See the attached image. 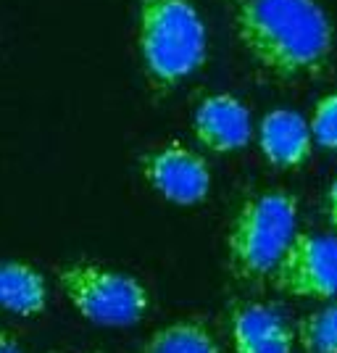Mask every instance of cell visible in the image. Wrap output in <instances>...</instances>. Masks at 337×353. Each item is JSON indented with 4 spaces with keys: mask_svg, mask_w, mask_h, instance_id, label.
I'll return each mask as SVG.
<instances>
[{
    "mask_svg": "<svg viewBox=\"0 0 337 353\" xmlns=\"http://www.w3.org/2000/svg\"><path fill=\"white\" fill-rule=\"evenodd\" d=\"M0 309L19 316H37L48 309L45 277L27 261H0Z\"/></svg>",
    "mask_w": 337,
    "mask_h": 353,
    "instance_id": "obj_10",
    "label": "cell"
},
{
    "mask_svg": "<svg viewBox=\"0 0 337 353\" xmlns=\"http://www.w3.org/2000/svg\"><path fill=\"white\" fill-rule=\"evenodd\" d=\"M235 353H293L295 332L269 303L240 301L229 309Z\"/></svg>",
    "mask_w": 337,
    "mask_h": 353,
    "instance_id": "obj_8",
    "label": "cell"
},
{
    "mask_svg": "<svg viewBox=\"0 0 337 353\" xmlns=\"http://www.w3.org/2000/svg\"><path fill=\"white\" fill-rule=\"evenodd\" d=\"M140 353H221V348L201 319H176L159 327Z\"/></svg>",
    "mask_w": 337,
    "mask_h": 353,
    "instance_id": "obj_11",
    "label": "cell"
},
{
    "mask_svg": "<svg viewBox=\"0 0 337 353\" xmlns=\"http://www.w3.org/2000/svg\"><path fill=\"white\" fill-rule=\"evenodd\" d=\"M137 50L153 90L169 92L208 59V32L192 0H140Z\"/></svg>",
    "mask_w": 337,
    "mask_h": 353,
    "instance_id": "obj_2",
    "label": "cell"
},
{
    "mask_svg": "<svg viewBox=\"0 0 337 353\" xmlns=\"http://www.w3.org/2000/svg\"><path fill=\"white\" fill-rule=\"evenodd\" d=\"M145 182L174 206H201L211 192L208 161L190 145L169 140L140 159Z\"/></svg>",
    "mask_w": 337,
    "mask_h": 353,
    "instance_id": "obj_6",
    "label": "cell"
},
{
    "mask_svg": "<svg viewBox=\"0 0 337 353\" xmlns=\"http://www.w3.org/2000/svg\"><path fill=\"white\" fill-rule=\"evenodd\" d=\"M258 148L277 169H300L314 153V134L308 119L290 108L269 111L258 124Z\"/></svg>",
    "mask_w": 337,
    "mask_h": 353,
    "instance_id": "obj_9",
    "label": "cell"
},
{
    "mask_svg": "<svg viewBox=\"0 0 337 353\" xmlns=\"http://www.w3.org/2000/svg\"><path fill=\"white\" fill-rule=\"evenodd\" d=\"M298 235V201L266 190L237 208L227 232V264L237 280H266Z\"/></svg>",
    "mask_w": 337,
    "mask_h": 353,
    "instance_id": "obj_3",
    "label": "cell"
},
{
    "mask_svg": "<svg viewBox=\"0 0 337 353\" xmlns=\"http://www.w3.org/2000/svg\"><path fill=\"white\" fill-rule=\"evenodd\" d=\"M324 208H327V219H329V227L337 232V176L332 179L329 190H327V201H324Z\"/></svg>",
    "mask_w": 337,
    "mask_h": 353,
    "instance_id": "obj_14",
    "label": "cell"
},
{
    "mask_svg": "<svg viewBox=\"0 0 337 353\" xmlns=\"http://www.w3.org/2000/svg\"><path fill=\"white\" fill-rule=\"evenodd\" d=\"M240 45L279 79L319 77L329 66L335 27L319 0H227Z\"/></svg>",
    "mask_w": 337,
    "mask_h": 353,
    "instance_id": "obj_1",
    "label": "cell"
},
{
    "mask_svg": "<svg viewBox=\"0 0 337 353\" xmlns=\"http://www.w3.org/2000/svg\"><path fill=\"white\" fill-rule=\"evenodd\" d=\"M279 293L311 301L337 298V237L298 232L272 272Z\"/></svg>",
    "mask_w": 337,
    "mask_h": 353,
    "instance_id": "obj_5",
    "label": "cell"
},
{
    "mask_svg": "<svg viewBox=\"0 0 337 353\" xmlns=\"http://www.w3.org/2000/svg\"><path fill=\"white\" fill-rule=\"evenodd\" d=\"M192 132L195 140L211 153L243 150L253 137L248 105L232 92L208 95L192 114Z\"/></svg>",
    "mask_w": 337,
    "mask_h": 353,
    "instance_id": "obj_7",
    "label": "cell"
},
{
    "mask_svg": "<svg viewBox=\"0 0 337 353\" xmlns=\"http://www.w3.org/2000/svg\"><path fill=\"white\" fill-rule=\"evenodd\" d=\"M308 127L316 145L324 150H337V92L319 98V103L314 105V114L308 119Z\"/></svg>",
    "mask_w": 337,
    "mask_h": 353,
    "instance_id": "obj_13",
    "label": "cell"
},
{
    "mask_svg": "<svg viewBox=\"0 0 337 353\" xmlns=\"http://www.w3.org/2000/svg\"><path fill=\"white\" fill-rule=\"evenodd\" d=\"M295 338L306 353H337V298L303 316Z\"/></svg>",
    "mask_w": 337,
    "mask_h": 353,
    "instance_id": "obj_12",
    "label": "cell"
},
{
    "mask_svg": "<svg viewBox=\"0 0 337 353\" xmlns=\"http://www.w3.org/2000/svg\"><path fill=\"white\" fill-rule=\"evenodd\" d=\"M59 282L76 314L101 327H134L150 309V295L143 282L98 261L61 266Z\"/></svg>",
    "mask_w": 337,
    "mask_h": 353,
    "instance_id": "obj_4",
    "label": "cell"
},
{
    "mask_svg": "<svg viewBox=\"0 0 337 353\" xmlns=\"http://www.w3.org/2000/svg\"><path fill=\"white\" fill-rule=\"evenodd\" d=\"M0 353H27L24 351V345L19 343L14 332H8V330H3L0 327Z\"/></svg>",
    "mask_w": 337,
    "mask_h": 353,
    "instance_id": "obj_15",
    "label": "cell"
}]
</instances>
